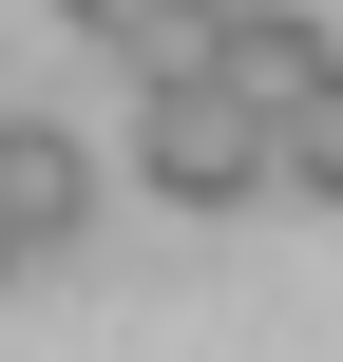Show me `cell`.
<instances>
[{"label": "cell", "instance_id": "6da1fadb", "mask_svg": "<svg viewBox=\"0 0 343 362\" xmlns=\"http://www.w3.org/2000/svg\"><path fill=\"white\" fill-rule=\"evenodd\" d=\"M153 191H191V210H229V191H267V153H286V115L229 76V57H191V76H153Z\"/></svg>", "mask_w": 343, "mask_h": 362}, {"label": "cell", "instance_id": "7a4b0ae2", "mask_svg": "<svg viewBox=\"0 0 343 362\" xmlns=\"http://www.w3.org/2000/svg\"><path fill=\"white\" fill-rule=\"evenodd\" d=\"M76 210H95V172H76V134H57V115H0V229H19V248H57Z\"/></svg>", "mask_w": 343, "mask_h": 362}, {"label": "cell", "instance_id": "3957f363", "mask_svg": "<svg viewBox=\"0 0 343 362\" xmlns=\"http://www.w3.org/2000/svg\"><path fill=\"white\" fill-rule=\"evenodd\" d=\"M210 57H229V76L267 95V115H286V95H325V76H343V57H325V19H286V0H248V19L210 38Z\"/></svg>", "mask_w": 343, "mask_h": 362}, {"label": "cell", "instance_id": "277c9868", "mask_svg": "<svg viewBox=\"0 0 343 362\" xmlns=\"http://www.w3.org/2000/svg\"><path fill=\"white\" fill-rule=\"evenodd\" d=\"M57 19H76V38H134V57H153V76H191V57H210V38H229V19H210V0H57Z\"/></svg>", "mask_w": 343, "mask_h": 362}, {"label": "cell", "instance_id": "5b68a950", "mask_svg": "<svg viewBox=\"0 0 343 362\" xmlns=\"http://www.w3.org/2000/svg\"><path fill=\"white\" fill-rule=\"evenodd\" d=\"M267 191H343V76H325V95H286V153H267Z\"/></svg>", "mask_w": 343, "mask_h": 362}, {"label": "cell", "instance_id": "8992f818", "mask_svg": "<svg viewBox=\"0 0 343 362\" xmlns=\"http://www.w3.org/2000/svg\"><path fill=\"white\" fill-rule=\"evenodd\" d=\"M0 267H19V229H0Z\"/></svg>", "mask_w": 343, "mask_h": 362}]
</instances>
